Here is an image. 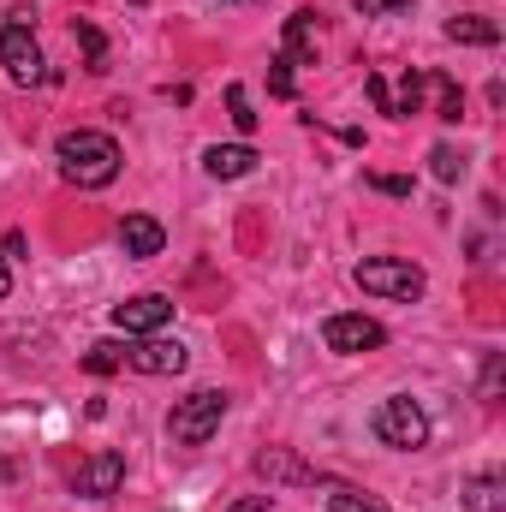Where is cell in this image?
<instances>
[{"label": "cell", "mask_w": 506, "mask_h": 512, "mask_svg": "<svg viewBox=\"0 0 506 512\" xmlns=\"http://www.w3.org/2000/svg\"><path fill=\"white\" fill-rule=\"evenodd\" d=\"M352 280L364 286V292H376V298H399V304H411V298H423V268L417 262H405V256H364L358 268H352Z\"/></svg>", "instance_id": "277c9868"}, {"label": "cell", "mask_w": 506, "mask_h": 512, "mask_svg": "<svg viewBox=\"0 0 506 512\" xmlns=\"http://www.w3.org/2000/svg\"><path fill=\"white\" fill-rule=\"evenodd\" d=\"M72 36H78V48H84L90 72H108V42H102V30H96L90 18H78V24H72Z\"/></svg>", "instance_id": "ac0fdd59"}, {"label": "cell", "mask_w": 506, "mask_h": 512, "mask_svg": "<svg viewBox=\"0 0 506 512\" xmlns=\"http://www.w3.org/2000/svg\"><path fill=\"white\" fill-rule=\"evenodd\" d=\"M120 483H126V453L102 447L96 459H84V465H78V477H72V495H84V501H108Z\"/></svg>", "instance_id": "ba28073f"}, {"label": "cell", "mask_w": 506, "mask_h": 512, "mask_svg": "<svg viewBox=\"0 0 506 512\" xmlns=\"http://www.w3.org/2000/svg\"><path fill=\"white\" fill-rule=\"evenodd\" d=\"M60 173H66V185H78V191H102V185H114L120 179V143L108 137V131H66L60 137Z\"/></svg>", "instance_id": "6da1fadb"}, {"label": "cell", "mask_w": 506, "mask_h": 512, "mask_svg": "<svg viewBox=\"0 0 506 512\" xmlns=\"http://www.w3.org/2000/svg\"><path fill=\"white\" fill-rule=\"evenodd\" d=\"M286 60L292 66H316V12H292L286 18Z\"/></svg>", "instance_id": "7c38bea8"}, {"label": "cell", "mask_w": 506, "mask_h": 512, "mask_svg": "<svg viewBox=\"0 0 506 512\" xmlns=\"http://www.w3.org/2000/svg\"><path fill=\"white\" fill-rule=\"evenodd\" d=\"M268 501H274V495H245V501H233L227 512H268Z\"/></svg>", "instance_id": "83f0119b"}, {"label": "cell", "mask_w": 506, "mask_h": 512, "mask_svg": "<svg viewBox=\"0 0 506 512\" xmlns=\"http://www.w3.org/2000/svg\"><path fill=\"white\" fill-rule=\"evenodd\" d=\"M12 292V268H6V256H0V298Z\"/></svg>", "instance_id": "f1b7e54d"}, {"label": "cell", "mask_w": 506, "mask_h": 512, "mask_svg": "<svg viewBox=\"0 0 506 512\" xmlns=\"http://www.w3.org/2000/svg\"><path fill=\"white\" fill-rule=\"evenodd\" d=\"M126 364L137 376H179L191 364V352L179 340H161V334H143L137 346H126Z\"/></svg>", "instance_id": "9c48e42d"}, {"label": "cell", "mask_w": 506, "mask_h": 512, "mask_svg": "<svg viewBox=\"0 0 506 512\" xmlns=\"http://www.w3.org/2000/svg\"><path fill=\"white\" fill-rule=\"evenodd\" d=\"M364 18H399V12H411V0H352Z\"/></svg>", "instance_id": "d4e9b609"}, {"label": "cell", "mask_w": 506, "mask_h": 512, "mask_svg": "<svg viewBox=\"0 0 506 512\" xmlns=\"http://www.w3.org/2000/svg\"><path fill=\"white\" fill-rule=\"evenodd\" d=\"M227 405H233V399H227L221 387H197V393H185V399L173 405V417H167L173 447H203V441H215V429H221Z\"/></svg>", "instance_id": "7a4b0ae2"}, {"label": "cell", "mask_w": 506, "mask_h": 512, "mask_svg": "<svg viewBox=\"0 0 506 512\" xmlns=\"http://www.w3.org/2000/svg\"><path fill=\"white\" fill-rule=\"evenodd\" d=\"M429 173H435L441 185H459V179H465V155H459L453 143H435V149H429Z\"/></svg>", "instance_id": "d6986e66"}, {"label": "cell", "mask_w": 506, "mask_h": 512, "mask_svg": "<svg viewBox=\"0 0 506 512\" xmlns=\"http://www.w3.org/2000/svg\"><path fill=\"white\" fill-rule=\"evenodd\" d=\"M322 346L340 352V358H358V352H381L387 346V328L376 316H358V310H340L322 322Z\"/></svg>", "instance_id": "5b68a950"}, {"label": "cell", "mask_w": 506, "mask_h": 512, "mask_svg": "<svg viewBox=\"0 0 506 512\" xmlns=\"http://www.w3.org/2000/svg\"><path fill=\"white\" fill-rule=\"evenodd\" d=\"M364 90H370L376 114H393V90H387V78H381V72H370V78H364Z\"/></svg>", "instance_id": "484cf974"}, {"label": "cell", "mask_w": 506, "mask_h": 512, "mask_svg": "<svg viewBox=\"0 0 506 512\" xmlns=\"http://www.w3.org/2000/svg\"><path fill=\"white\" fill-rule=\"evenodd\" d=\"M227 114H233V126L251 137L256 131V114H251V96H245V84H227Z\"/></svg>", "instance_id": "44dd1931"}, {"label": "cell", "mask_w": 506, "mask_h": 512, "mask_svg": "<svg viewBox=\"0 0 506 512\" xmlns=\"http://www.w3.org/2000/svg\"><path fill=\"white\" fill-rule=\"evenodd\" d=\"M84 370H90V376H114V370H126V346H120V340H96V346L84 352Z\"/></svg>", "instance_id": "e0dca14e"}, {"label": "cell", "mask_w": 506, "mask_h": 512, "mask_svg": "<svg viewBox=\"0 0 506 512\" xmlns=\"http://www.w3.org/2000/svg\"><path fill=\"white\" fill-rule=\"evenodd\" d=\"M328 512H381V507L376 501H364L358 489H334V495H328Z\"/></svg>", "instance_id": "7402d4cb"}, {"label": "cell", "mask_w": 506, "mask_h": 512, "mask_svg": "<svg viewBox=\"0 0 506 512\" xmlns=\"http://www.w3.org/2000/svg\"><path fill=\"white\" fill-rule=\"evenodd\" d=\"M411 114H423V72L417 66H405L399 96H393V120H411Z\"/></svg>", "instance_id": "2e32d148"}, {"label": "cell", "mask_w": 506, "mask_h": 512, "mask_svg": "<svg viewBox=\"0 0 506 512\" xmlns=\"http://www.w3.org/2000/svg\"><path fill=\"white\" fill-rule=\"evenodd\" d=\"M495 387H501V358H489V370H483V399H495Z\"/></svg>", "instance_id": "4316f807"}, {"label": "cell", "mask_w": 506, "mask_h": 512, "mask_svg": "<svg viewBox=\"0 0 506 512\" xmlns=\"http://www.w3.org/2000/svg\"><path fill=\"white\" fill-rule=\"evenodd\" d=\"M256 155L251 143H215L209 155H203V167H209V179H245V173H256Z\"/></svg>", "instance_id": "30bf717a"}, {"label": "cell", "mask_w": 506, "mask_h": 512, "mask_svg": "<svg viewBox=\"0 0 506 512\" xmlns=\"http://www.w3.org/2000/svg\"><path fill=\"white\" fill-rule=\"evenodd\" d=\"M435 90H441V108H435V120H447V126H459L465 120V90L447 78V72H435Z\"/></svg>", "instance_id": "ffe728a7"}, {"label": "cell", "mask_w": 506, "mask_h": 512, "mask_svg": "<svg viewBox=\"0 0 506 512\" xmlns=\"http://www.w3.org/2000/svg\"><path fill=\"white\" fill-rule=\"evenodd\" d=\"M465 507H471V512H506L501 477H495V471H477V477L465 483Z\"/></svg>", "instance_id": "9a60e30c"}, {"label": "cell", "mask_w": 506, "mask_h": 512, "mask_svg": "<svg viewBox=\"0 0 506 512\" xmlns=\"http://www.w3.org/2000/svg\"><path fill=\"white\" fill-rule=\"evenodd\" d=\"M370 429H376L381 447H393V453H417V447L429 441V417H423V405H417L411 393L381 399L376 417H370Z\"/></svg>", "instance_id": "3957f363"}, {"label": "cell", "mask_w": 506, "mask_h": 512, "mask_svg": "<svg viewBox=\"0 0 506 512\" xmlns=\"http://www.w3.org/2000/svg\"><path fill=\"white\" fill-rule=\"evenodd\" d=\"M256 471L268 477V483H316V471H304L292 453H280V447H268V453H256Z\"/></svg>", "instance_id": "5bb4252c"}, {"label": "cell", "mask_w": 506, "mask_h": 512, "mask_svg": "<svg viewBox=\"0 0 506 512\" xmlns=\"http://www.w3.org/2000/svg\"><path fill=\"white\" fill-rule=\"evenodd\" d=\"M161 245H167V233H161L155 215H126L120 221V251L126 256H161Z\"/></svg>", "instance_id": "8fae6325"}, {"label": "cell", "mask_w": 506, "mask_h": 512, "mask_svg": "<svg viewBox=\"0 0 506 512\" xmlns=\"http://www.w3.org/2000/svg\"><path fill=\"white\" fill-rule=\"evenodd\" d=\"M0 66H6V78L12 84H48L54 72H48V60H42V48H36V36L30 30H18V24H6L0 30Z\"/></svg>", "instance_id": "8992f818"}, {"label": "cell", "mask_w": 506, "mask_h": 512, "mask_svg": "<svg viewBox=\"0 0 506 512\" xmlns=\"http://www.w3.org/2000/svg\"><path fill=\"white\" fill-rule=\"evenodd\" d=\"M268 90H274V96H292V60H286V54L268 60Z\"/></svg>", "instance_id": "603a6c76"}, {"label": "cell", "mask_w": 506, "mask_h": 512, "mask_svg": "<svg viewBox=\"0 0 506 512\" xmlns=\"http://www.w3.org/2000/svg\"><path fill=\"white\" fill-rule=\"evenodd\" d=\"M173 322V298L167 292H137L126 304H114V328L131 334V340H143V334H161Z\"/></svg>", "instance_id": "52a82bcc"}, {"label": "cell", "mask_w": 506, "mask_h": 512, "mask_svg": "<svg viewBox=\"0 0 506 512\" xmlns=\"http://www.w3.org/2000/svg\"><path fill=\"white\" fill-rule=\"evenodd\" d=\"M447 36H453V42H465V48H495V42H501V24H495V18L465 12V18H447Z\"/></svg>", "instance_id": "4fadbf2b"}, {"label": "cell", "mask_w": 506, "mask_h": 512, "mask_svg": "<svg viewBox=\"0 0 506 512\" xmlns=\"http://www.w3.org/2000/svg\"><path fill=\"white\" fill-rule=\"evenodd\" d=\"M227 6H251V0H227Z\"/></svg>", "instance_id": "f546056e"}, {"label": "cell", "mask_w": 506, "mask_h": 512, "mask_svg": "<svg viewBox=\"0 0 506 512\" xmlns=\"http://www.w3.org/2000/svg\"><path fill=\"white\" fill-rule=\"evenodd\" d=\"M364 185L387 191V197H411V179H399V173H364Z\"/></svg>", "instance_id": "cb8c5ba5"}]
</instances>
